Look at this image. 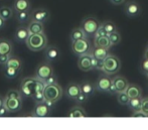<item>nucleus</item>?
Returning a JSON list of instances; mask_svg holds the SVG:
<instances>
[{"mask_svg": "<svg viewBox=\"0 0 148 130\" xmlns=\"http://www.w3.org/2000/svg\"><path fill=\"white\" fill-rule=\"evenodd\" d=\"M110 1H111L114 5H120V4L124 3L125 0H110Z\"/></svg>", "mask_w": 148, "mask_h": 130, "instance_id": "3c124183", "label": "nucleus"}, {"mask_svg": "<svg viewBox=\"0 0 148 130\" xmlns=\"http://www.w3.org/2000/svg\"><path fill=\"white\" fill-rule=\"evenodd\" d=\"M95 70H98V71H102V70H103V61H102V60H98V63H97V65H96Z\"/></svg>", "mask_w": 148, "mask_h": 130, "instance_id": "de8ad7c7", "label": "nucleus"}, {"mask_svg": "<svg viewBox=\"0 0 148 130\" xmlns=\"http://www.w3.org/2000/svg\"><path fill=\"white\" fill-rule=\"evenodd\" d=\"M132 116L133 117H146V115H145L141 110H136L133 112Z\"/></svg>", "mask_w": 148, "mask_h": 130, "instance_id": "49530a36", "label": "nucleus"}, {"mask_svg": "<svg viewBox=\"0 0 148 130\" xmlns=\"http://www.w3.org/2000/svg\"><path fill=\"white\" fill-rule=\"evenodd\" d=\"M5 23H6V20L0 16V29L3 28V27L5 26Z\"/></svg>", "mask_w": 148, "mask_h": 130, "instance_id": "603ef678", "label": "nucleus"}, {"mask_svg": "<svg viewBox=\"0 0 148 130\" xmlns=\"http://www.w3.org/2000/svg\"><path fill=\"white\" fill-rule=\"evenodd\" d=\"M81 93V87L79 84L77 83H70L68 86H66V95L68 98L70 99L75 100L78 95Z\"/></svg>", "mask_w": 148, "mask_h": 130, "instance_id": "2eb2a0df", "label": "nucleus"}, {"mask_svg": "<svg viewBox=\"0 0 148 130\" xmlns=\"http://www.w3.org/2000/svg\"><path fill=\"white\" fill-rule=\"evenodd\" d=\"M88 116L87 112L84 110V108L80 106H76L73 107L70 110V112L68 113V117H71V118H80V117H86Z\"/></svg>", "mask_w": 148, "mask_h": 130, "instance_id": "aec40b11", "label": "nucleus"}, {"mask_svg": "<svg viewBox=\"0 0 148 130\" xmlns=\"http://www.w3.org/2000/svg\"><path fill=\"white\" fill-rule=\"evenodd\" d=\"M49 17H51V13L45 8H38V9L34 10L33 13L31 14V20L41 22V23L45 22Z\"/></svg>", "mask_w": 148, "mask_h": 130, "instance_id": "9d476101", "label": "nucleus"}, {"mask_svg": "<svg viewBox=\"0 0 148 130\" xmlns=\"http://www.w3.org/2000/svg\"><path fill=\"white\" fill-rule=\"evenodd\" d=\"M125 92L128 95L129 99L135 97H142V90H141V88L137 85H134V84H129Z\"/></svg>", "mask_w": 148, "mask_h": 130, "instance_id": "dca6fc26", "label": "nucleus"}, {"mask_svg": "<svg viewBox=\"0 0 148 130\" xmlns=\"http://www.w3.org/2000/svg\"><path fill=\"white\" fill-rule=\"evenodd\" d=\"M45 87V81L36 78V83H35V86H34V92H41V93H43ZM34 92H33V93H34Z\"/></svg>", "mask_w": 148, "mask_h": 130, "instance_id": "e433bc0d", "label": "nucleus"}, {"mask_svg": "<svg viewBox=\"0 0 148 130\" xmlns=\"http://www.w3.org/2000/svg\"><path fill=\"white\" fill-rule=\"evenodd\" d=\"M121 68V62L116 56L113 54H108L103 60V70L102 72L105 73L106 75H114L120 70Z\"/></svg>", "mask_w": 148, "mask_h": 130, "instance_id": "f03ea898", "label": "nucleus"}, {"mask_svg": "<svg viewBox=\"0 0 148 130\" xmlns=\"http://www.w3.org/2000/svg\"><path fill=\"white\" fill-rule=\"evenodd\" d=\"M53 75V69L49 63H41L37 66L36 71H35V77L39 80L45 81L49 77Z\"/></svg>", "mask_w": 148, "mask_h": 130, "instance_id": "423d86ee", "label": "nucleus"}, {"mask_svg": "<svg viewBox=\"0 0 148 130\" xmlns=\"http://www.w3.org/2000/svg\"><path fill=\"white\" fill-rule=\"evenodd\" d=\"M102 25H103L104 29H105L106 32H107L108 34H110V33H112V32H115V31L118 30L117 26H116L112 21H105L102 23Z\"/></svg>", "mask_w": 148, "mask_h": 130, "instance_id": "c756f323", "label": "nucleus"}, {"mask_svg": "<svg viewBox=\"0 0 148 130\" xmlns=\"http://www.w3.org/2000/svg\"><path fill=\"white\" fill-rule=\"evenodd\" d=\"M125 13L130 17H136L141 13V7L136 1H128L125 5Z\"/></svg>", "mask_w": 148, "mask_h": 130, "instance_id": "9b49d317", "label": "nucleus"}, {"mask_svg": "<svg viewBox=\"0 0 148 130\" xmlns=\"http://www.w3.org/2000/svg\"><path fill=\"white\" fill-rule=\"evenodd\" d=\"M144 74H145V76H146V77H147V79H148V72H146V73H144Z\"/></svg>", "mask_w": 148, "mask_h": 130, "instance_id": "6e6d98bb", "label": "nucleus"}, {"mask_svg": "<svg viewBox=\"0 0 148 130\" xmlns=\"http://www.w3.org/2000/svg\"><path fill=\"white\" fill-rule=\"evenodd\" d=\"M12 14H13L12 8L8 7V6H2V7L0 8V16H1L2 18H4L5 20L12 17Z\"/></svg>", "mask_w": 148, "mask_h": 130, "instance_id": "c85d7f7f", "label": "nucleus"}, {"mask_svg": "<svg viewBox=\"0 0 148 130\" xmlns=\"http://www.w3.org/2000/svg\"><path fill=\"white\" fill-rule=\"evenodd\" d=\"M104 35H108V33L106 32V30L104 29V27L102 24H100V26L98 27V29L96 30V32L94 33V39H96V37H100V36H104Z\"/></svg>", "mask_w": 148, "mask_h": 130, "instance_id": "4c0bfd02", "label": "nucleus"}, {"mask_svg": "<svg viewBox=\"0 0 148 130\" xmlns=\"http://www.w3.org/2000/svg\"><path fill=\"white\" fill-rule=\"evenodd\" d=\"M78 67L83 72H90L93 70L91 63V52H87L82 56H79L78 60Z\"/></svg>", "mask_w": 148, "mask_h": 130, "instance_id": "1a4fd4ad", "label": "nucleus"}, {"mask_svg": "<svg viewBox=\"0 0 148 130\" xmlns=\"http://www.w3.org/2000/svg\"><path fill=\"white\" fill-rule=\"evenodd\" d=\"M112 85L115 88L116 94H118V93H122V92L126 91L129 83L126 78H124V77H122V76H118L112 80Z\"/></svg>", "mask_w": 148, "mask_h": 130, "instance_id": "f8f14e48", "label": "nucleus"}, {"mask_svg": "<svg viewBox=\"0 0 148 130\" xmlns=\"http://www.w3.org/2000/svg\"><path fill=\"white\" fill-rule=\"evenodd\" d=\"M60 52L55 45H49L45 47V58L47 62H56L60 58Z\"/></svg>", "mask_w": 148, "mask_h": 130, "instance_id": "4468645a", "label": "nucleus"}, {"mask_svg": "<svg viewBox=\"0 0 148 130\" xmlns=\"http://www.w3.org/2000/svg\"><path fill=\"white\" fill-rule=\"evenodd\" d=\"M51 109L47 106L45 102H41V103H36L34 107V110L30 114V116L37 117V118H43V117H47L51 115Z\"/></svg>", "mask_w": 148, "mask_h": 130, "instance_id": "6e6552de", "label": "nucleus"}, {"mask_svg": "<svg viewBox=\"0 0 148 130\" xmlns=\"http://www.w3.org/2000/svg\"><path fill=\"white\" fill-rule=\"evenodd\" d=\"M10 56H11V54H0V65H1V66H5Z\"/></svg>", "mask_w": 148, "mask_h": 130, "instance_id": "79ce46f5", "label": "nucleus"}, {"mask_svg": "<svg viewBox=\"0 0 148 130\" xmlns=\"http://www.w3.org/2000/svg\"><path fill=\"white\" fill-rule=\"evenodd\" d=\"M13 8L16 12L28 11L30 9L29 0H15L13 4Z\"/></svg>", "mask_w": 148, "mask_h": 130, "instance_id": "a211bd4d", "label": "nucleus"}, {"mask_svg": "<svg viewBox=\"0 0 148 130\" xmlns=\"http://www.w3.org/2000/svg\"><path fill=\"white\" fill-rule=\"evenodd\" d=\"M140 110L146 115V117H148V98H142Z\"/></svg>", "mask_w": 148, "mask_h": 130, "instance_id": "ea45409f", "label": "nucleus"}, {"mask_svg": "<svg viewBox=\"0 0 148 130\" xmlns=\"http://www.w3.org/2000/svg\"><path fill=\"white\" fill-rule=\"evenodd\" d=\"M3 73H4V76H5L7 79H14V78L17 77L19 71L16 70V69H14V68H12V67L4 66Z\"/></svg>", "mask_w": 148, "mask_h": 130, "instance_id": "cd10ccee", "label": "nucleus"}, {"mask_svg": "<svg viewBox=\"0 0 148 130\" xmlns=\"http://www.w3.org/2000/svg\"><path fill=\"white\" fill-rule=\"evenodd\" d=\"M91 52L92 56H95L96 58H98V60H102V61H103L104 58L109 54L108 50L103 49V47H95L93 50H91V52Z\"/></svg>", "mask_w": 148, "mask_h": 130, "instance_id": "4be33fe9", "label": "nucleus"}, {"mask_svg": "<svg viewBox=\"0 0 148 130\" xmlns=\"http://www.w3.org/2000/svg\"><path fill=\"white\" fill-rule=\"evenodd\" d=\"M33 89L31 88L27 87V86H23V85H20V93H21L22 97H25V98H30L33 94Z\"/></svg>", "mask_w": 148, "mask_h": 130, "instance_id": "473e14b6", "label": "nucleus"}, {"mask_svg": "<svg viewBox=\"0 0 148 130\" xmlns=\"http://www.w3.org/2000/svg\"><path fill=\"white\" fill-rule=\"evenodd\" d=\"M146 50H148V45H147V47H146Z\"/></svg>", "mask_w": 148, "mask_h": 130, "instance_id": "4d7b16f0", "label": "nucleus"}, {"mask_svg": "<svg viewBox=\"0 0 148 130\" xmlns=\"http://www.w3.org/2000/svg\"><path fill=\"white\" fill-rule=\"evenodd\" d=\"M45 85H51V84L57 83V80H56V77L53 75V76H51V77H49L47 79H45Z\"/></svg>", "mask_w": 148, "mask_h": 130, "instance_id": "c03bdc74", "label": "nucleus"}, {"mask_svg": "<svg viewBox=\"0 0 148 130\" xmlns=\"http://www.w3.org/2000/svg\"><path fill=\"white\" fill-rule=\"evenodd\" d=\"M30 15L28 13V11H20L17 12V16H16V19L19 22H25L29 19Z\"/></svg>", "mask_w": 148, "mask_h": 130, "instance_id": "72a5a7b5", "label": "nucleus"}, {"mask_svg": "<svg viewBox=\"0 0 148 130\" xmlns=\"http://www.w3.org/2000/svg\"><path fill=\"white\" fill-rule=\"evenodd\" d=\"M28 35H29V32H28L27 27L20 26L15 31V39L19 43H25Z\"/></svg>", "mask_w": 148, "mask_h": 130, "instance_id": "6ab92c4d", "label": "nucleus"}, {"mask_svg": "<svg viewBox=\"0 0 148 130\" xmlns=\"http://www.w3.org/2000/svg\"><path fill=\"white\" fill-rule=\"evenodd\" d=\"M118 102L121 105H127L129 101V97L126 94V92H122V93H118Z\"/></svg>", "mask_w": 148, "mask_h": 130, "instance_id": "c9c22d12", "label": "nucleus"}, {"mask_svg": "<svg viewBox=\"0 0 148 130\" xmlns=\"http://www.w3.org/2000/svg\"><path fill=\"white\" fill-rule=\"evenodd\" d=\"M31 98H32L33 101L35 102V104L41 103V102H43L45 100V95H43V93H41V92H34V93L32 94V96H31Z\"/></svg>", "mask_w": 148, "mask_h": 130, "instance_id": "f704fd0d", "label": "nucleus"}, {"mask_svg": "<svg viewBox=\"0 0 148 130\" xmlns=\"http://www.w3.org/2000/svg\"><path fill=\"white\" fill-rule=\"evenodd\" d=\"M72 50L75 54L82 56V54L91 52V43L87 37H84V39L72 41Z\"/></svg>", "mask_w": 148, "mask_h": 130, "instance_id": "20e7f679", "label": "nucleus"}, {"mask_svg": "<svg viewBox=\"0 0 148 130\" xmlns=\"http://www.w3.org/2000/svg\"><path fill=\"white\" fill-rule=\"evenodd\" d=\"M8 115H9V111L5 108L4 105H2V106L0 107V117H6V116H8Z\"/></svg>", "mask_w": 148, "mask_h": 130, "instance_id": "37998d69", "label": "nucleus"}, {"mask_svg": "<svg viewBox=\"0 0 148 130\" xmlns=\"http://www.w3.org/2000/svg\"><path fill=\"white\" fill-rule=\"evenodd\" d=\"M6 97L8 98H22L21 93L20 91H17V90H9L6 94Z\"/></svg>", "mask_w": 148, "mask_h": 130, "instance_id": "58836bf2", "label": "nucleus"}, {"mask_svg": "<svg viewBox=\"0 0 148 130\" xmlns=\"http://www.w3.org/2000/svg\"><path fill=\"white\" fill-rule=\"evenodd\" d=\"M94 45H95V47H103V49H106V50H109L110 47H112L108 35H104V36L94 39Z\"/></svg>", "mask_w": 148, "mask_h": 130, "instance_id": "f3484780", "label": "nucleus"}, {"mask_svg": "<svg viewBox=\"0 0 148 130\" xmlns=\"http://www.w3.org/2000/svg\"><path fill=\"white\" fill-rule=\"evenodd\" d=\"M2 105H3V99H2L1 96H0V107H1Z\"/></svg>", "mask_w": 148, "mask_h": 130, "instance_id": "5fc2aeb1", "label": "nucleus"}, {"mask_svg": "<svg viewBox=\"0 0 148 130\" xmlns=\"http://www.w3.org/2000/svg\"><path fill=\"white\" fill-rule=\"evenodd\" d=\"M141 103H142V97H135V98H130L127 105L133 111H136V110H140Z\"/></svg>", "mask_w": 148, "mask_h": 130, "instance_id": "a878e982", "label": "nucleus"}, {"mask_svg": "<svg viewBox=\"0 0 148 130\" xmlns=\"http://www.w3.org/2000/svg\"><path fill=\"white\" fill-rule=\"evenodd\" d=\"M12 52V43L11 41L5 39H0V54H11Z\"/></svg>", "mask_w": 148, "mask_h": 130, "instance_id": "5701e85b", "label": "nucleus"}, {"mask_svg": "<svg viewBox=\"0 0 148 130\" xmlns=\"http://www.w3.org/2000/svg\"><path fill=\"white\" fill-rule=\"evenodd\" d=\"M27 29H28V32H29V34H33V33L43 32V29H45V27H43V23H41V22L31 20V22L28 24V26H27Z\"/></svg>", "mask_w": 148, "mask_h": 130, "instance_id": "412c9836", "label": "nucleus"}, {"mask_svg": "<svg viewBox=\"0 0 148 130\" xmlns=\"http://www.w3.org/2000/svg\"><path fill=\"white\" fill-rule=\"evenodd\" d=\"M108 36H109L110 43H111L112 47L118 45V43L121 41V34L119 33L118 30L115 31V32H112V33H110V34H108Z\"/></svg>", "mask_w": 148, "mask_h": 130, "instance_id": "7c9ffc66", "label": "nucleus"}, {"mask_svg": "<svg viewBox=\"0 0 148 130\" xmlns=\"http://www.w3.org/2000/svg\"><path fill=\"white\" fill-rule=\"evenodd\" d=\"M35 83H36V77H27V78L22 80L21 84H20V85L27 86V87H29V88H31V89H33V91H34Z\"/></svg>", "mask_w": 148, "mask_h": 130, "instance_id": "2f4dec72", "label": "nucleus"}, {"mask_svg": "<svg viewBox=\"0 0 148 130\" xmlns=\"http://www.w3.org/2000/svg\"><path fill=\"white\" fill-rule=\"evenodd\" d=\"M141 70H142L143 73L148 72V58H144V61L142 62V65H141Z\"/></svg>", "mask_w": 148, "mask_h": 130, "instance_id": "a18cd8bd", "label": "nucleus"}, {"mask_svg": "<svg viewBox=\"0 0 148 130\" xmlns=\"http://www.w3.org/2000/svg\"><path fill=\"white\" fill-rule=\"evenodd\" d=\"M43 95H45V100L53 101V103H57L62 99L64 95L62 87L58 83L51 84V85H45V90H43Z\"/></svg>", "mask_w": 148, "mask_h": 130, "instance_id": "7ed1b4c3", "label": "nucleus"}, {"mask_svg": "<svg viewBox=\"0 0 148 130\" xmlns=\"http://www.w3.org/2000/svg\"><path fill=\"white\" fill-rule=\"evenodd\" d=\"M27 47L32 52H39L45 50L47 45V37L45 32L29 34L25 41Z\"/></svg>", "mask_w": 148, "mask_h": 130, "instance_id": "f257e3e1", "label": "nucleus"}, {"mask_svg": "<svg viewBox=\"0 0 148 130\" xmlns=\"http://www.w3.org/2000/svg\"><path fill=\"white\" fill-rule=\"evenodd\" d=\"M80 87H81V92L87 96L92 95L94 92V89H95V86L92 83H90V82H83L80 85Z\"/></svg>", "mask_w": 148, "mask_h": 130, "instance_id": "bb28decb", "label": "nucleus"}, {"mask_svg": "<svg viewBox=\"0 0 148 130\" xmlns=\"http://www.w3.org/2000/svg\"><path fill=\"white\" fill-rule=\"evenodd\" d=\"M43 102H45V103L47 104V106H49L51 109H53V106H55V104H56V103H53V101H49V100H45Z\"/></svg>", "mask_w": 148, "mask_h": 130, "instance_id": "8fccbe9b", "label": "nucleus"}, {"mask_svg": "<svg viewBox=\"0 0 148 130\" xmlns=\"http://www.w3.org/2000/svg\"><path fill=\"white\" fill-rule=\"evenodd\" d=\"M87 99H88V96L85 95L84 93L81 92V93L78 95V97H77L75 100H76V102H78L79 104H82V103H85V102L87 101Z\"/></svg>", "mask_w": 148, "mask_h": 130, "instance_id": "a19ab883", "label": "nucleus"}, {"mask_svg": "<svg viewBox=\"0 0 148 130\" xmlns=\"http://www.w3.org/2000/svg\"><path fill=\"white\" fill-rule=\"evenodd\" d=\"M5 66L12 67V68L20 71V70H21V68H22V61L20 60L19 58H17V56H10Z\"/></svg>", "mask_w": 148, "mask_h": 130, "instance_id": "b1692460", "label": "nucleus"}, {"mask_svg": "<svg viewBox=\"0 0 148 130\" xmlns=\"http://www.w3.org/2000/svg\"><path fill=\"white\" fill-rule=\"evenodd\" d=\"M112 84V80L108 77H100L98 79V81L96 82L95 86V89L99 92H104V93H108L110 89V86Z\"/></svg>", "mask_w": 148, "mask_h": 130, "instance_id": "ddd939ff", "label": "nucleus"}, {"mask_svg": "<svg viewBox=\"0 0 148 130\" xmlns=\"http://www.w3.org/2000/svg\"><path fill=\"white\" fill-rule=\"evenodd\" d=\"M100 26V22L98 21L97 18L95 17H86L82 21V29L84 30V32L86 33L87 37L94 35V33L96 32V30L98 29V27Z\"/></svg>", "mask_w": 148, "mask_h": 130, "instance_id": "39448f33", "label": "nucleus"}, {"mask_svg": "<svg viewBox=\"0 0 148 130\" xmlns=\"http://www.w3.org/2000/svg\"><path fill=\"white\" fill-rule=\"evenodd\" d=\"M91 63H92V67H93V70H95L96 68V65L98 63V58H96L95 56H93L91 54Z\"/></svg>", "mask_w": 148, "mask_h": 130, "instance_id": "09e8293b", "label": "nucleus"}, {"mask_svg": "<svg viewBox=\"0 0 148 130\" xmlns=\"http://www.w3.org/2000/svg\"><path fill=\"white\" fill-rule=\"evenodd\" d=\"M3 105L9 111V113H15L21 110L22 98H8L5 96L3 99Z\"/></svg>", "mask_w": 148, "mask_h": 130, "instance_id": "0eeeda50", "label": "nucleus"}, {"mask_svg": "<svg viewBox=\"0 0 148 130\" xmlns=\"http://www.w3.org/2000/svg\"><path fill=\"white\" fill-rule=\"evenodd\" d=\"M70 37H71V41H78V39L87 37V35H86V33L84 32V30L82 29V27H76V28H74L72 30Z\"/></svg>", "mask_w": 148, "mask_h": 130, "instance_id": "393cba45", "label": "nucleus"}, {"mask_svg": "<svg viewBox=\"0 0 148 130\" xmlns=\"http://www.w3.org/2000/svg\"><path fill=\"white\" fill-rule=\"evenodd\" d=\"M144 58H148V50H146L144 52Z\"/></svg>", "mask_w": 148, "mask_h": 130, "instance_id": "864d4df0", "label": "nucleus"}]
</instances>
